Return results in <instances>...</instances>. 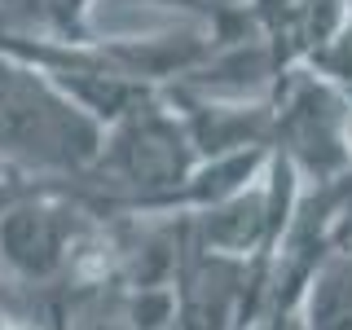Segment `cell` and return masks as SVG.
Wrapping results in <instances>:
<instances>
[{
    "mask_svg": "<svg viewBox=\"0 0 352 330\" xmlns=\"http://www.w3.org/2000/svg\"><path fill=\"white\" fill-rule=\"evenodd\" d=\"M300 330H352V238L313 273L300 300Z\"/></svg>",
    "mask_w": 352,
    "mask_h": 330,
    "instance_id": "7a4b0ae2",
    "label": "cell"
},
{
    "mask_svg": "<svg viewBox=\"0 0 352 330\" xmlns=\"http://www.w3.org/2000/svg\"><path fill=\"white\" fill-rule=\"evenodd\" d=\"M102 128L71 97L0 53V172L36 181H75L97 159Z\"/></svg>",
    "mask_w": 352,
    "mask_h": 330,
    "instance_id": "6da1fadb",
    "label": "cell"
},
{
    "mask_svg": "<svg viewBox=\"0 0 352 330\" xmlns=\"http://www.w3.org/2000/svg\"><path fill=\"white\" fill-rule=\"evenodd\" d=\"M344 93H352V80H348V88H344Z\"/></svg>",
    "mask_w": 352,
    "mask_h": 330,
    "instance_id": "277c9868",
    "label": "cell"
},
{
    "mask_svg": "<svg viewBox=\"0 0 352 330\" xmlns=\"http://www.w3.org/2000/svg\"><path fill=\"white\" fill-rule=\"evenodd\" d=\"M14 5V14L27 36H40V40H62V44H80L88 36H97L93 31V14L97 5H106V0H9Z\"/></svg>",
    "mask_w": 352,
    "mask_h": 330,
    "instance_id": "3957f363",
    "label": "cell"
}]
</instances>
